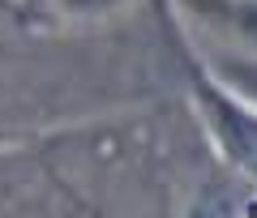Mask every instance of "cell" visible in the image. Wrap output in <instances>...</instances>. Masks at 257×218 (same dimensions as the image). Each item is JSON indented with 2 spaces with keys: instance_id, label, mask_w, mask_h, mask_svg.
I'll use <instances>...</instances> for the list:
<instances>
[{
  "instance_id": "3",
  "label": "cell",
  "mask_w": 257,
  "mask_h": 218,
  "mask_svg": "<svg viewBox=\"0 0 257 218\" xmlns=\"http://www.w3.org/2000/svg\"><path fill=\"white\" fill-rule=\"evenodd\" d=\"M223 82L231 86L236 94H244L248 103L257 107V56H231V60H219Z\"/></svg>"
},
{
  "instance_id": "4",
  "label": "cell",
  "mask_w": 257,
  "mask_h": 218,
  "mask_svg": "<svg viewBox=\"0 0 257 218\" xmlns=\"http://www.w3.org/2000/svg\"><path fill=\"white\" fill-rule=\"evenodd\" d=\"M64 5H73V9H103V5H111V0H64Z\"/></svg>"
},
{
  "instance_id": "2",
  "label": "cell",
  "mask_w": 257,
  "mask_h": 218,
  "mask_svg": "<svg viewBox=\"0 0 257 218\" xmlns=\"http://www.w3.org/2000/svg\"><path fill=\"white\" fill-rule=\"evenodd\" d=\"M197 9H206V18L257 47V0H197Z\"/></svg>"
},
{
  "instance_id": "1",
  "label": "cell",
  "mask_w": 257,
  "mask_h": 218,
  "mask_svg": "<svg viewBox=\"0 0 257 218\" xmlns=\"http://www.w3.org/2000/svg\"><path fill=\"white\" fill-rule=\"evenodd\" d=\"M206 111H210V124L219 133L227 158L257 180V111H244L227 99H214V94L206 99Z\"/></svg>"
}]
</instances>
